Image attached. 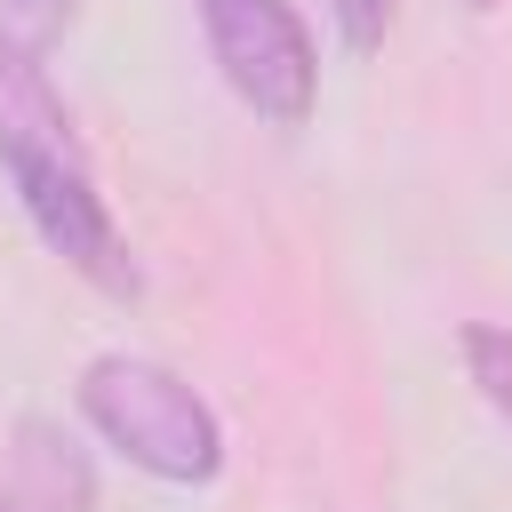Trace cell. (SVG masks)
<instances>
[{
  "instance_id": "6da1fadb",
  "label": "cell",
  "mask_w": 512,
  "mask_h": 512,
  "mask_svg": "<svg viewBox=\"0 0 512 512\" xmlns=\"http://www.w3.org/2000/svg\"><path fill=\"white\" fill-rule=\"evenodd\" d=\"M0 176L24 208V224L96 288L128 296L136 288V264H128V240L96 192V168H88V144L40 64L32 40L0 32Z\"/></svg>"
},
{
  "instance_id": "7a4b0ae2",
  "label": "cell",
  "mask_w": 512,
  "mask_h": 512,
  "mask_svg": "<svg viewBox=\"0 0 512 512\" xmlns=\"http://www.w3.org/2000/svg\"><path fill=\"white\" fill-rule=\"evenodd\" d=\"M72 400H80V424L104 448H120L136 472H152L168 488H200V480L224 472V424H216V408L168 360H152V352H96L80 368Z\"/></svg>"
},
{
  "instance_id": "3957f363",
  "label": "cell",
  "mask_w": 512,
  "mask_h": 512,
  "mask_svg": "<svg viewBox=\"0 0 512 512\" xmlns=\"http://www.w3.org/2000/svg\"><path fill=\"white\" fill-rule=\"evenodd\" d=\"M192 8H200L224 88L256 120L304 128L320 104V48H312V24L296 16V0H192Z\"/></svg>"
},
{
  "instance_id": "277c9868",
  "label": "cell",
  "mask_w": 512,
  "mask_h": 512,
  "mask_svg": "<svg viewBox=\"0 0 512 512\" xmlns=\"http://www.w3.org/2000/svg\"><path fill=\"white\" fill-rule=\"evenodd\" d=\"M8 512H96V472L88 448L56 416H24L8 448Z\"/></svg>"
},
{
  "instance_id": "5b68a950",
  "label": "cell",
  "mask_w": 512,
  "mask_h": 512,
  "mask_svg": "<svg viewBox=\"0 0 512 512\" xmlns=\"http://www.w3.org/2000/svg\"><path fill=\"white\" fill-rule=\"evenodd\" d=\"M456 344H464V376H472V392L512 424V328H504V320H472Z\"/></svg>"
},
{
  "instance_id": "8992f818",
  "label": "cell",
  "mask_w": 512,
  "mask_h": 512,
  "mask_svg": "<svg viewBox=\"0 0 512 512\" xmlns=\"http://www.w3.org/2000/svg\"><path fill=\"white\" fill-rule=\"evenodd\" d=\"M328 16H336V40L352 56L384 48V32H392V0H328Z\"/></svg>"
},
{
  "instance_id": "52a82bcc",
  "label": "cell",
  "mask_w": 512,
  "mask_h": 512,
  "mask_svg": "<svg viewBox=\"0 0 512 512\" xmlns=\"http://www.w3.org/2000/svg\"><path fill=\"white\" fill-rule=\"evenodd\" d=\"M64 16H72V0H0V32H16V40H32V48H40Z\"/></svg>"
},
{
  "instance_id": "ba28073f",
  "label": "cell",
  "mask_w": 512,
  "mask_h": 512,
  "mask_svg": "<svg viewBox=\"0 0 512 512\" xmlns=\"http://www.w3.org/2000/svg\"><path fill=\"white\" fill-rule=\"evenodd\" d=\"M464 8H496V0H464Z\"/></svg>"
},
{
  "instance_id": "9c48e42d",
  "label": "cell",
  "mask_w": 512,
  "mask_h": 512,
  "mask_svg": "<svg viewBox=\"0 0 512 512\" xmlns=\"http://www.w3.org/2000/svg\"><path fill=\"white\" fill-rule=\"evenodd\" d=\"M0 512H8V496H0Z\"/></svg>"
}]
</instances>
